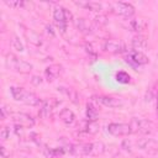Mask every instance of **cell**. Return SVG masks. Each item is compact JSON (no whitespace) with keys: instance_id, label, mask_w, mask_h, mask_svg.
<instances>
[{"instance_id":"6da1fadb","label":"cell","mask_w":158,"mask_h":158,"mask_svg":"<svg viewBox=\"0 0 158 158\" xmlns=\"http://www.w3.org/2000/svg\"><path fill=\"white\" fill-rule=\"evenodd\" d=\"M10 94H11L14 100L22 102V104H26V105H30V106H38L42 102V100L35 93L28 91L21 86H11Z\"/></svg>"},{"instance_id":"7a4b0ae2","label":"cell","mask_w":158,"mask_h":158,"mask_svg":"<svg viewBox=\"0 0 158 158\" xmlns=\"http://www.w3.org/2000/svg\"><path fill=\"white\" fill-rule=\"evenodd\" d=\"M5 64L6 67L16 73L20 74H28L32 70V64H30L28 62L19 58L17 56L12 54V53H7L5 57Z\"/></svg>"},{"instance_id":"3957f363","label":"cell","mask_w":158,"mask_h":158,"mask_svg":"<svg viewBox=\"0 0 158 158\" xmlns=\"http://www.w3.org/2000/svg\"><path fill=\"white\" fill-rule=\"evenodd\" d=\"M130 130L131 133H139V135H149L154 131V123L147 118L133 117L130 121Z\"/></svg>"},{"instance_id":"277c9868","label":"cell","mask_w":158,"mask_h":158,"mask_svg":"<svg viewBox=\"0 0 158 158\" xmlns=\"http://www.w3.org/2000/svg\"><path fill=\"white\" fill-rule=\"evenodd\" d=\"M72 19V14L69 10H67L65 7H62V6H57L53 11V20L58 27V30L64 33L67 27H68V22L70 21Z\"/></svg>"},{"instance_id":"5b68a950","label":"cell","mask_w":158,"mask_h":158,"mask_svg":"<svg viewBox=\"0 0 158 158\" xmlns=\"http://www.w3.org/2000/svg\"><path fill=\"white\" fill-rule=\"evenodd\" d=\"M65 153L73 156H93L94 153V142L91 143H79V144H68L64 147Z\"/></svg>"},{"instance_id":"8992f818","label":"cell","mask_w":158,"mask_h":158,"mask_svg":"<svg viewBox=\"0 0 158 158\" xmlns=\"http://www.w3.org/2000/svg\"><path fill=\"white\" fill-rule=\"evenodd\" d=\"M125 60L127 63H130L132 67H139V65H146L149 59L148 57L141 52V51H136V49H131L126 53L125 56Z\"/></svg>"},{"instance_id":"52a82bcc","label":"cell","mask_w":158,"mask_h":158,"mask_svg":"<svg viewBox=\"0 0 158 158\" xmlns=\"http://www.w3.org/2000/svg\"><path fill=\"white\" fill-rule=\"evenodd\" d=\"M111 11L118 16L125 17V19H131L135 15L133 5H131L128 2H122V1H117V2L111 4Z\"/></svg>"},{"instance_id":"ba28073f","label":"cell","mask_w":158,"mask_h":158,"mask_svg":"<svg viewBox=\"0 0 158 158\" xmlns=\"http://www.w3.org/2000/svg\"><path fill=\"white\" fill-rule=\"evenodd\" d=\"M93 101L106 106V107H121L125 105L123 99L121 98H115V96H109V95H98V96H93Z\"/></svg>"},{"instance_id":"9c48e42d","label":"cell","mask_w":158,"mask_h":158,"mask_svg":"<svg viewBox=\"0 0 158 158\" xmlns=\"http://www.w3.org/2000/svg\"><path fill=\"white\" fill-rule=\"evenodd\" d=\"M60 104V101L56 98H49V99H44L42 100L41 105H40V111L38 115L42 118H47L52 115V112L54 111V109Z\"/></svg>"},{"instance_id":"30bf717a","label":"cell","mask_w":158,"mask_h":158,"mask_svg":"<svg viewBox=\"0 0 158 158\" xmlns=\"http://www.w3.org/2000/svg\"><path fill=\"white\" fill-rule=\"evenodd\" d=\"M12 118V122L16 125V126H20V127H23V128H31L35 126V118L28 115V114H25V112H12L11 116Z\"/></svg>"},{"instance_id":"8fae6325","label":"cell","mask_w":158,"mask_h":158,"mask_svg":"<svg viewBox=\"0 0 158 158\" xmlns=\"http://www.w3.org/2000/svg\"><path fill=\"white\" fill-rule=\"evenodd\" d=\"M107 131L110 135L116 136V137H123L128 136L131 133L130 125L128 123H122V122H111L107 125Z\"/></svg>"},{"instance_id":"7c38bea8","label":"cell","mask_w":158,"mask_h":158,"mask_svg":"<svg viewBox=\"0 0 158 158\" xmlns=\"http://www.w3.org/2000/svg\"><path fill=\"white\" fill-rule=\"evenodd\" d=\"M104 51L111 54H117V53H123L126 52V46L122 41L118 40H107L105 41L104 46H102Z\"/></svg>"},{"instance_id":"4fadbf2b","label":"cell","mask_w":158,"mask_h":158,"mask_svg":"<svg viewBox=\"0 0 158 158\" xmlns=\"http://www.w3.org/2000/svg\"><path fill=\"white\" fill-rule=\"evenodd\" d=\"M137 146L139 149L142 151H146L147 153L149 154H156L158 153V142L153 138H148V137H144V138H139L137 141Z\"/></svg>"},{"instance_id":"5bb4252c","label":"cell","mask_w":158,"mask_h":158,"mask_svg":"<svg viewBox=\"0 0 158 158\" xmlns=\"http://www.w3.org/2000/svg\"><path fill=\"white\" fill-rule=\"evenodd\" d=\"M126 27H127L130 31L137 32V33L139 35L141 32H143V31L147 30L148 22H147V20L141 19V17H138V19H128V20H127V23H126Z\"/></svg>"},{"instance_id":"9a60e30c","label":"cell","mask_w":158,"mask_h":158,"mask_svg":"<svg viewBox=\"0 0 158 158\" xmlns=\"http://www.w3.org/2000/svg\"><path fill=\"white\" fill-rule=\"evenodd\" d=\"M75 27L84 35H90L94 32V23L90 22L89 20L84 19V17H78L75 20Z\"/></svg>"},{"instance_id":"2e32d148","label":"cell","mask_w":158,"mask_h":158,"mask_svg":"<svg viewBox=\"0 0 158 158\" xmlns=\"http://www.w3.org/2000/svg\"><path fill=\"white\" fill-rule=\"evenodd\" d=\"M60 73H62V65L59 64H51L44 69V77L48 81H53L54 79H57Z\"/></svg>"},{"instance_id":"e0dca14e","label":"cell","mask_w":158,"mask_h":158,"mask_svg":"<svg viewBox=\"0 0 158 158\" xmlns=\"http://www.w3.org/2000/svg\"><path fill=\"white\" fill-rule=\"evenodd\" d=\"M59 118H60L62 122H64L68 126H72L75 122V115H74V112L70 109H67V107L62 109V111L59 112Z\"/></svg>"},{"instance_id":"ac0fdd59","label":"cell","mask_w":158,"mask_h":158,"mask_svg":"<svg viewBox=\"0 0 158 158\" xmlns=\"http://www.w3.org/2000/svg\"><path fill=\"white\" fill-rule=\"evenodd\" d=\"M131 46H132L136 51H141V49H146V48L148 47V42H147V40H146L143 36L136 35V36H133L132 40H131Z\"/></svg>"},{"instance_id":"d6986e66","label":"cell","mask_w":158,"mask_h":158,"mask_svg":"<svg viewBox=\"0 0 158 158\" xmlns=\"http://www.w3.org/2000/svg\"><path fill=\"white\" fill-rule=\"evenodd\" d=\"M74 4L79 7H83V9L90 10V11H98L99 12L102 9V5L100 2H95V1H75Z\"/></svg>"},{"instance_id":"ffe728a7","label":"cell","mask_w":158,"mask_h":158,"mask_svg":"<svg viewBox=\"0 0 158 158\" xmlns=\"http://www.w3.org/2000/svg\"><path fill=\"white\" fill-rule=\"evenodd\" d=\"M58 91L62 93L63 95H65L72 102L78 104L79 98H78V93H77L74 89H72V88H67V86H58Z\"/></svg>"},{"instance_id":"44dd1931","label":"cell","mask_w":158,"mask_h":158,"mask_svg":"<svg viewBox=\"0 0 158 158\" xmlns=\"http://www.w3.org/2000/svg\"><path fill=\"white\" fill-rule=\"evenodd\" d=\"M98 115H99L98 109L93 104H86V118L89 121H96Z\"/></svg>"},{"instance_id":"7402d4cb","label":"cell","mask_w":158,"mask_h":158,"mask_svg":"<svg viewBox=\"0 0 158 158\" xmlns=\"http://www.w3.org/2000/svg\"><path fill=\"white\" fill-rule=\"evenodd\" d=\"M116 80L118 81V83H122V84H128L130 81H131V77L128 75V73H126V72H118V73H116Z\"/></svg>"},{"instance_id":"603a6c76","label":"cell","mask_w":158,"mask_h":158,"mask_svg":"<svg viewBox=\"0 0 158 158\" xmlns=\"http://www.w3.org/2000/svg\"><path fill=\"white\" fill-rule=\"evenodd\" d=\"M93 23H94L95 26H99V27L105 26V25L107 23V17H106L105 15H102V14H99V15H96V16L93 19Z\"/></svg>"},{"instance_id":"cb8c5ba5","label":"cell","mask_w":158,"mask_h":158,"mask_svg":"<svg viewBox=\"0 0 158 158\" xmlns=\"http://www.w3.org/2000/svg\"><path fill=\"white\" fill-rule=\"evenodd\" d=\"M11 46H12L14 49H16V51H19V52H23V44H22V42L20 41L19 37L15 36V37L12 38V41H11Z\"/></svg>"},{"instance_id":"d4e9b609","label":"cell","mask_w":158,"mask_h":158,"mask_svg":"<svg viewBox=\"0 0 158 158\" xmlns=\"http://www.w3.org/2000/svg\"><path fill=\"white\" fill-rule=\"evenodd\" d=\"M7 138H10V127H9V126H4V127L0 130V139L4 142V141H6Z\"/></svg>"},{"instance_id":"484cf974","label":"cell","mask_w":158,"mask_h":158,"mask_svg":"<svg viewBox=\"0 0 158 158\" xmlns=\"http://www.w3.org/2000/svg\"><path fill=\"white\" fill-rule=\"evenodd\" d=\"M5 2V5H7L9 7H12V9H20V7H22L23 5H25V2L23 1H4Z\"/></svg>"},{"instance_id":"4316f807","label":"cell","mask_w":158,"mask_h":158,"mask_svg":"<svg viewBox=\"0 0 158 158\" xmlns=\"http://www.w3.org/2000/svg\"><path fill=\"white\" fill-rule=\"evenodd\" d=\"M28 41L30 42H32V43H35L36 46H38V44H41V38L36 35V33H33V32H31L30 31V37H28Z\"/></svg>"},{"instance_id":"83f0119b","label":"cell","mask_w":158,"mask_h":158,"mask_svg":"<svg viewBox=\"0 0 158 158\" xmlns=\"http://www.w3.org/2000/svg\"><path fill=\"white\" fill-rule=\"evenodd\" d=\"M0 111H1V120H5L6 117H10L11 116V111L10 112H7V107L5 106V105H2L1 106V109H0Z\"/></svg>"},{"instance_id":"f1b7e54d","label":"cell","mask_w":158,"mask_h":158,"mask_svg":"<svg viewBox=\"0 0 158 158\" xmlns=\"http://www.w3.org/2000/svg\"><path fill=\"white\" fill-rule=\"evenodd\" d=\"M85 51L88 52V54H89V56H91L93 58H96V52L93 49L91 44H88V43H86V44H85Z\"/></svg>"},{"instance_id":"f546056e","label":"cell","mask_w":158,"mask_h":158,"mask_svg":"<svg viewBox=\"0 0 158 158\" xmlns=\"http://www.w3.org/2000/svg\"><path fill=\"white\" fill-rule=\"evenodd\" d=\"M0 152H1V157L2 158H10V152H7L4 146L0 147Z\"/></svg>"},{"instance_id":"4dcf8cb0","label":"cell","mask_w":158,"mask_h":158,"mask_svg":"<svg viewBox=\"0 0 158 158\" xmlns=\"http://www.w3.org/2000/svg\"><path fill=\"white\" fill-rule=\"evenodd\" d=\"M31 81H32V84H35V85H40L41 83H42V78L41 77H32V79H31Z\"/></svg>"},{"instance_id":"1f68e13d","label":"cell","mask_w":158,"mask_h":158,"mask_svg":"<svg viewBox=\"0 0 158 158\" xmlns=\"http://www.w3.org/2000/svg\"><path fill=\"white\" fill-rule=\"evenodd\" d=\"M156 110H157V115H158V91H157V94H156Z\"/></svg>"},{"instance_id":"d6a6232c","label":"cell","mask_w":158,"mask_h":158,"mask_svg":"<svg viewBox=\"0 0 158 158\" xmlns=\"http://www.w3.org/2000/svg\"><path fill=\"white\" fill-rule=\"evenodd\" d=\"M46 28H47V32H48V33H51L52 36H54V32L52 31V26H47Z\"/></svg>"},{"instance_id":"836d02e7","label":"cell","mask_w":158,"mask_h":158,"mask_svg":"<svg viewBox=\"0 0 158 158\" xmlns=\"http://www.w3.org/2000/svg\"><path fill=\"white\" fill-rule=\"evenodd\" d=\"M137 158H142V157H137Z\"/></svg>"}]
</instances>
